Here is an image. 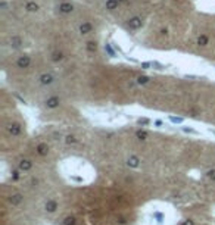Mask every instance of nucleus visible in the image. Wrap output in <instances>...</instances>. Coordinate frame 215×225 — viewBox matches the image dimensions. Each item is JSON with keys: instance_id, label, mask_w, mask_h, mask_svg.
<instances>
[{"instance_id": "nucleus-1", "label": "nucleus", "mask_w": 215, "mask_h": 225, "mask_svg": "<svg viewBox=\"0 0 215 225\" xmlns=\"http://www.w3.org/2000/svg\"><path fill=\"white\" fill-rule=\"evenodd\" d=\"M30 65H31V58H30L28 55H22V56H19L18 60H16V66L21 68V69H25V68H28Z\"/></svg>"}, {"instance_id": "nucleus-2", "label": "nucleus", "mask_w": 215, "mask_h": 225, "mask_svg": "<svg viewBox=\"0 0 215 225\" xmlns=\"http://www.w3.org/2000/svg\"><path fill=\"white\" fill-rule=\"evenodd\" d=\"M128 28L130 30H140L141 28V25H143V21H141V18L140 16H133V18H130L128 19Z\"/></svg>"}, {"instance_id": "nucleus-3", "label": "nucleus", "mask_w": 215, "mask_h": 225, "mask_svg": "<svg viewBox=\"0 0 215 225\" xmlns=\"http://www.w3.org/2000/svg\"><path fill=\"white\" fill-rule=\"evenodd\" d=\"M58 9H59V12H60V13H63V15H69V13H72V12H74V4H72V3H69V1H62V3L58 6Z\"/></svg>"}, {"instance_id": "nucleus-4", "label": "nucleus", "mask_w": 215, "mask_h": 225, "mask_svg": "<svg viewBox=\"0 0 215 225\" xmlns=\"http://www.w3.org/2000/svg\"><path fill=\"white\" fill-rule=\"evenodd\" d=\"M78 31H80V34L81 36H87V34H90V33H93V24L91 22H81L80 24V27H78Z\"/></svg>"}, {"instance_id": "nucleus-5", "label": "nucleus", "mask_w": 215, "mask_h": 225, "mask_svg": "<svg viewBox=\"0 0 215 225\" xmlns=\"http://www.w3.org/2000/svg\"><path fill=\"white\" fill-rule=\"evenodd\" d=\"M24 9H25L27 12H30V13H36V12L40 10V6H39V3H36V1H33V0H28V1H25Z\"/></svg>"}, {"instance_id": "nucleus-6", "label": "nucleus", "mask_w": 215, "mask_h": 225, "mask_svg": "<svg viewBox=\"0 0 215 225\" xmlns=\"http://www.w3.org/2000/svg\"><path fill=\"white\" fill-rule=\"evenodd\" d=\"M39 81H40V84H42V85H49V84H52V82L55 81V75L50 74V72L42 74L40 75V78H39Z\"/></svg>"}, {"instance_id": "nucleus-7", "label": "nucleus", "mask_w": 215, "mask_h": 225, "mask_svg": "<svg viewBox=\"0 0 215 225\" xmlns=\"http://www.w3.org/2000/svg\"><path fill=\"white\" fill-rule=\"evenodd\" d=\"M59 103H60V100H59V97H56V96H52V97H49L47 100H46V108H49V109H56L58 106H59Z\"/></svg>"}, {"instance_id": "nucleus-8", "label": "nucleus", "mask_w": 215, "mask_h": 225, "mask_svg": "<svg viewBox=\"0 0 215 225\" xmlns=\"http://www.w3.org/2000/svg\"><path fill=\"white\" fill-rule=\"evenodd\" d=\"M7 131H9L12 135H19V134H21V131H22L21 124H18V122H12V124H9V125H7Z\"/></svg>"}, {"instance_id": "nucleus-9", "label": "nucleus", "mask_w": 215, "mask_h": 225, "mask_svg": "<svg viewBox=\"0 0 215 225\" xmlns=\"http://www.w3.org/2000/svg\"><path fill=\"white\" fill-rule=\"evenodd\" d=\"M18 168H19V171H22V172H28V171L33 168V162L28 160V159H22V160L19 162Z\"/></svg>"}, {"instance_id": "nucleus-10", "label": "nucleus", "mask_w": 215, "mask_h": 225, "mask_svg": "<svg viewBox=\"0 0 215 225\" xmlns=\"http://www.w3.org/2000/svg\"><path fill=\"white\" fill-rule=\"evenodd\" d=\"M22 200H24V196H22V194H19V193L12 194V196L9 197V203H10L12 206H18V205H21V203H22Z\"/></svg>"}, {"instance_id": "nucleus-11", "label": "nucleus", "mask_w": 215, "mask_h": 225, "mask_svg": "<svg viewBox=\"0 0 215 225\" xmlns=\"http://www.w3.org/2000/svg\"><path fill=\"white\" fill-rule=\"evenodd\" d=\"M44 208H46V210H47L49 213H53V212H56V209H58V203H56L55 200H47Z\"/></svg>"}, {"instance_id": "nucleus-12", "label": "nucleus", "mask_w": 215, "mask_h": 225, "mask_svg": "<svg viewBox=\"0 0 215 225\" xmlns=\"http://www.w3.org/2000/svg\"><path fill=\"white\" fill-rule=\"evenodd\" d=\"M118 6H120V3H118L117 0H106V3H105V7H106L109 12L117 10V9H118Z\"/></svg>"}, {"instance_id": "nucleus-13", "label": "nucleus", "mask_w": 215, "mask_h": 225, "mask_svg": "<svg viewBox=\"0 0 215 225\" xmlns=\"http://www.w3.org/2000/svg\"><path fill=\"white\" fill-rule=\"evenodd\" d=\"M36 150H37V154H40V156H47V153H49V146H47L46 143H40V144L36 147Z\"/></svg>"}, {"instance_id": "nucleus-14", "label": "nucleus", "mask_w": 215, "mask_h": 225, "mask_svg": "<svg viewBox=\"0 0 215 225\" xmlns=\"http://www.w3.org/2000/svg\"><path fill=\"white\" fill-rule=\"evenodd\" d=\"M10 46L15 47V49L21 47V46H22V38L19 37V36H12V37H10Z\"/></svg>"}, {"instance_id": "nucleus-15", "label": "nucleus", "mask_w": 215, "mask_h": 225, "mask_svg": "<svg viewBox=\"0 0 215 225\" xmlns=\"http://www.w3.org/2000/svg\"><path fill=\"white\" fill-rule=\"evenodd\" d=\"M127 165H128L130 168H138V165H140V159H138L137 156H130V159L127 160Z\"/></svg>"}, {"instance_id": "nucleus-16", "label": "nucleus", "mask_w": 215, "mask_h": 225, "mask_svg": "<svg viewBox=\"0 0 215 225\" xmlns=\"http://www.w3.org/2000/svg\"><path fill=\"white\" fill-rule=\"evenodd\" d=\"M198 44L202 46V47L208 46V44H209V37H208L206 34H200V36L198 37Z\"/></svg>"}, {"instance_id": "nucleus-17", "label": "nucleus", "mask_w": 215, "mask_h": 225, "mask_svg": "<svg viewBox=\"0 0 215 225\" xmlns=\"http://www.w3.org/2000/svg\"><path fill=\"white\" fill-rule=\"evenodd\" d=\"M86 49H87V52H90V53H94V52L97 50V43H96V41H93V40L87 41Z\"/></svg>"}, {"instance_id": "nucleus-18", "label": "nucleus", "mask_w": 215, "mask_h": 225, "mask_svg": "<svg viewBox=\"0 0 215 225\" xmlns=\"http://www.w3.org/2000/svg\"><path fill=\"white\" fill-rule=\"evenodd\" d=\"M63 59V53L62 52H53L52 53V60L53 62H60Z\"/></svg>"}, {"instance_id": "nucleus-19", "label": "nucleus", "mask_w": 215, "mask_h": 225, "mask_svg": "<svg viewBox=\"0 0 215 225\" xmlns=\"http://www.w3.org/2000/svg\"><path fill=\"white\" fill-rule=\"evenodd\" d=\"M75 224H77V219L74 216H66L63 219V225H75Z\"/></svg>"}, {"instance_id": "nucleus-20", "label": "nucleus", "mask_w": 215, "mask_h": 225, "mask_svg": "<svg viewBox=\"0 0 215 225\" xmlns=\"http://www.w3.org/2000/svg\"><path fill=\"white\" fill-rule=\"evenodd\" d=\"M136 135H137V138H138V140H146L149 134H147L146 131H143V130H138V131L136 133Z\"/></svg>"}, {"instance_id": "nucleus-21", "label": "nucleus", "mask_w": 215, "mask_h": 225, "mask_svg": "<svg viewBox=\"0 0 215 225\" xmlns=\"http://www.w3.org/2000/svg\"><path fill=\"white\" fill-rule=\"evenodd\" d=\"M149 76H146V75H140L138 78H137V82L138 84H146V82H149Z\"/></svg>"}, {"instance_id": "nucleus-22", "label": "nucleus", "mask_w": 215, "mask_h": 225, "mask_svg": "<svg viewBox=\"0 0 215 225\" xmlns=\"http://www.w3.org/2000/svg\"><path fill=\"white\" fill-rule=\"evenodd\" d=\"M65 141H66L68 144H74V143H77V138H75L74 135H66Z\"/></svg>"}, {"instance_id": "nucleus-23", "label": "nucleus", "mask_w": 215, "mask_h": 225, "mask_svg": "<svg viewBox=\"0 0 215 225\" xmlns=\"http://www.w3.org/2000/svg\"><path fill=\"white\" fill-rule=\"evenodd\" d=\"M105 50L109 53V56H115V52H114V49L111 47V44H106V46H105Z\"/></svg>"}, {"instance_id": "nucleus-24", "label": "nucleus", "mask_w": 215, "mask_h": 225, "mask_svg": "<svg viewBox=\"0 0 215 225\" xmlns=\"http://www.w3.org/2000/svg\"><path fill=\"white\" fill-rule=\"evenodd\" d=\"M170 121L174 124H181L183 122V118H177V116H170Z\"/></svg>"}, {"instance_id": "nucleus-25", "label": "nucleus", "mask_w": 215, "mask_h": 225, "mask_svg": "<svg viewBox=\"0 0 215 225\" xmlns=\"http://www.w3.org/2000/svg\"><path fill=\"white\" fill-rule=\"evenodd\" d=\"M206 177H208L209 180H215V169H209V171L206 172Z\"/></svg>"}, {"instance_id": "nucleus-26", "label": "nucleus", "mask_w": 215, "mask_h": 225, "mask_svg": "<svg viewBox=\"0 0 215 225\" xmlns=\"http://www.w3.org/2000/svg\"><path fill=\"white\" fill-rule=\"evenodd\" d=\"M0 7H1V10L6 12V10H7V3H6L4 0H1V1H0Z\"/></svg>"}, {"instance_id": "nucleus-27", "label": "nucleus", "mask_w": 215, "mask_h": 225, "mask_svg": "<svg viewBox=\"0 0 215 225\" xmlns=\"http://www.w3.org/2000/svg\"><path fill=\"white\" fill-rule=\"evenodd\" d=\"M149 66H152V62H143L141 63V68H144V69H147Z\"/></svg>"}, {"instance_id": "nucleus-28", "label": "nucleus", "mask_w": 215, "mask_h": 225, "mask_svg": "<svg viewBox=\"0 0 215 225\" xmlns=\"http://www.w3.org/2000/svg\"><path fill=\"white\" fill-rule=\"evenodd\" d=\"M149 122H150L149 119H138V124H140V125H147Z\"/></svg>"}, {"instance_id": "nucleus-29", "label": "nucleus", "mask_w": 215, "mask_h": 225, "mask_svg": "<svg viewBox=\"0 0 215 225\" xmlns=\"http://www.w3.org/2000/svg\"><path fill=\"white\" fill-rule=\"evenodd\" d=\"M152 66H156V69H162L164 66L161 65V63H158V62H152Z\"/></svg>"}, {"instance_id": "nucleus-30", "label": "nucleus", "mask_w": 215, "mask_h": 225, "mask_svg": "<svg viewBox=\"0 0 215 225\" xmlns=\"http://www.w3.org/2000/svg\"><path fill=\"white\" fill-rule=\"evenodd\" d=\"M153 216H155V218H156V219H158V222H159V224H161V222H162V215H161V213H155V215H153Z\"/></svg>"}, {"instance_id": "nucleus-31", "label": "nucleus", "mask_w": 215, "mask_h": 225, "mask_svg": "<svg viewBox=\"0 0 215 225\" xmlns=\"http://www.w3.org/2000/svg\"><path fill=\"white\" fill-rule=\"evenodd\" d=\"M183 131H184V133H192V134H196V131H195V130H192V128H183Z\"/></svg>"}, {"instance_id": "nucleus-32", "label": "nucleus", "mask_w": 215, "mask_h": 225, "mask_svg": "<svg viewBox=\"0 0 215 225\" xmlns=\"http://www.w3.org/2000/svg\"><path fill=\"white\" fill-rule=\"evenodd\" d=\"M181 225H195V222H193L192 219H187V221H184Z\"/></svg>"}, {"instance_id": "nucleus-33", "label": "nucleus", "mask_w": 215, "mask_h": 225, "mask_svg": "<svg viewBox=\"0 0 215 225\" xmlns=\"http://www.w3.org/2000/svg\"><path fill=\"white\" fill-rule=\"evenodd\" d=\"M167 34H168V30H167V28H162V30H161V36H167Z\"/></svg>"}, {"instance_id": "nucleus-34", "label": "nucleus", "mask_w": 215, "mask_h": 225, "mask_svg": "<svg viewBox=\"0 0 215 225\" xmlns=\"http://www.w3.org/2000/svg\"><path fill=\"white\" fill-rule=\"evenodd\" d=\"M12 174H13V178H15V180H18V178H19V172H18V171H13Z\"/></svg>"}, {"instance_id": "nucleus-35", "label": "nucleus", "mask_w": 215, "mask_h": 225, "mask_svg": "<svg viewBox=\"0 0 215 225\" xmlns=\"http://www.w3.org/2000/svg\"><path fill=\"white\" fill-rule=\"evenodd\" d=\"M155 125H158V127H161V125H162V121H155Z\"/></svg>"}, {"instance_id": "nucleus-36", "label": "nucleus", "mask_w": 215, "mask_h": 225, "mask_svg": "<svg viewBox=\"0 0 215 225\" xmlns=\"http://www.w3.org/2000/svg\"><path fill=\"white\" fill-rule=\"evenodd\" d=\"M117 1H118V3L121 4V3H124V1H127V0H117Z\"/></svg>"}]
</instances>
